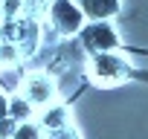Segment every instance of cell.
Returning a JSON list of instances; mask_svg holds the SVG:
<instances>
[{
	"label": "cell",
	"instance_id": "2",
	"mask_svg": "<svg viewBox=\"0 0 148 139\" xmlns=\"http://www.w3.org/2000/svg\"><path fill=\"white\" fill-rule=\"evenodd\" d=\"M47 23L58 38H76L84 29V15L76 0H49L47 6Z\"/></svg>",
	"mask_w": 148,
	"mask_h": 139
},
{
	"label": "cell",
	"instance_id": "10",
	"mask_svg": "<svg viewBox=\"0 0 148 139\" xmlns=\"http://www.w3.org/2000/svg\"><path fill=\"white\" fill-rule=\"evenodd\" d=\"M23 6H26V0H0V12H3V18H18Z\"/></svg>",
	"mask_w": 148,
	"mask_h": 139
},
{
	"label": "cell",
	"instance_id": "9",
	"mask_svg": "<svg viewBox=\"0 0 148 139\" xmlns=\"http://www.w3.org/2000/svg\"><path fill=\"white\" fill-rule=\"evenodd\" d=\"M12 139H47V130L32 119V122H21L18 127H15V136Z\"/></svg>",
	"mask_w": 148,
	"mask_h": 139
},
{
	"label": "cell",
	"instance_id": "12",
	"mask_svg": "<svg viewBox=\"0 0 148 139\" xmlns=\"http://www.w3.org/2000/svg\"><path fill=\"white\" fill-rule=\"evenodd\" d=\"M15 127H18V122H15V119H9V116H6V119H0V136L12 139V136H15Z\"/></svg>",
	"mask_w": 148,
	"mask_h": 139
},
{
	"label": "cell",
	"instance_id": "14",
	"mask_svg": "<svg viewBox=\"0 0 148 139\" xmlns=\"http://www.w3.org/2000/svg\"><path fill=\"white\" fill-rule=\"evenodd\" d=\"M0 139H6V136H0Z\"/></svg>",
	"mask_w": 148,
	"mask_h": 139
},
{
	"label": "cell",
	"instance_id": "13",
	"mask_svg": "<svg viewBox=\"0 0 148 139\" xmlns=\"http://www.w3.org/2000/svg\"><path fill=\"white\" fill-rule=\"evenodd\" d=\"M9 116V96L0 90V119H6Z\"/></svg>",
	"mask_w": 148,
	"mask_h": 139
},
{
	"label": "cell",
	"instance_id": "6",
	"mask_svg": "<svg viewBox=\"0 0 148 139\" xmlns=\"http://www.w3.org/2000/svg\"><path fill=\"white\" fill-rule=\"evenodd\" d=\"M38 125H41L47 133L67 127V125H70V110H67V104H61V102H52V104L41 107V113H38Z\"/></svg>",
	"mask_w": 148,
	"mask_h": 139
},
{
	"label": "cell",
	"instance_id": "11",
	"mask_svg": "<svg viewBox=\"0 0 148 139\" xmlns=\"http://www.w3.org/2000/svg\"><path fill=\"white\" fill-rule=\"evenodd\" d=\"M47 139H82V133L73 127V125H67V127H61V130H52V133H47Z\"/></svg>",
	"mask_w": 148,
	"mask_h": 139
},
{
	"label": "cell",
	"instance_id": "8",
	"mask_svg": "<svg viewBox=\"0 0 148 139\" xmlns=\"http://www.w3.org/2000/svg\"><path fill=\"white\" fill-rule=\"evenodd\" d=\"M23 78H26V73H21L18 67H3L0 70V90L6 96H15V93H21Z\"/></svg>",
	"mask_w": 148,
	"mask_h": 139
},
{
	"label": "cell",
	"instance_id": "1",
	"mask_svg": "<svg viewBox=\"0 0 148 139\" xmlns=\"http://www.w3.org/2000/svg\"><path fill=\"white\" fill-rule=\"evenodd\" d=\"M131 76V64L119 52H99L87 55V78L99 87H116Z\"/></svg>",
	"mask_w": 148,
	"mask_h": 139
},
{
	"label": "cell",
	"instance_id": "4",
	"mask_svg": "<svg viewBox=\"0 0 148 139\" xmlns=\"http://www.w3.org/2000/svg\"><path fill=\"white\" fill-rule=\"evenodd\" d=\"M55 93H58V87H55V81H52L47 73H26L23 87H21V96L29 99V104H32L35 110L52 104V102H55Z\"/></svg>",
	"mask_w": 148,
	"mask_h": 139
},
{
	"label": "cell",
	"instance_id": "7",
	"mask_svg": "<svg viewBox=\"0 0 148 139\" xmlns=\"http://www.w3.org/2000/svg\"><path fill=\"white\" fill-rule=\"evenodd\" d=\"M9 119H15L18 125L21 122H32L35 119V107L29 104V99H23L21 93L9 96Z\"/></svg>",
	"mask_w": 148,
	"mask_h": 139
},
{
	"label": "cell",
	"instance_id": "3",
	"mask_svg": "<svg viewBox=\"0 0 148 139\" xmlns=\"http://www.w3.org/2000/svg\"><path fill=\"white\" fill-rule=\"evenodd\" d=\"M79 41L84 46L87 55H99V52H116L119 49V35L113 29V23L99 20V23H84V29L79 32Z\"/></svg>",
	"mask_w": 148,
	"mask_h": 139
},
{
	"label": "cell",
	"instance_id": "5",
	"mask_svg": "<svg viewBox=\"0 0 148 139\" xmlns=\"http://www.w3.org/2000/svg\"><path fill=\"white\" fill-rule=\"evenodd\" d=\"M76 3H79L84 20H90V23H99V20L110 23L122 9V0H76Z\"/></svg>",
	"mask_w": 148,
	"mask_h": 139
}]
</instances>
